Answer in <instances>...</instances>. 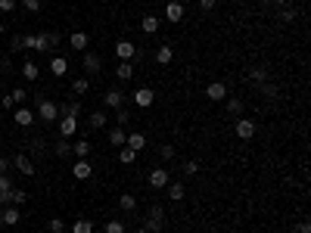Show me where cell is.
Returning <instances> with one entry per match:
<instances>
[{
  "instance_id": "obj_1",
  "label": "cell",
  "mask_w": 311,
  "mask_h": 233,
  "mask_svg": "<svg viewBox=\"0 0 311 233\" xmlns=\"http://www.w3.org/2000/svg\"><path fill=\"white\" fill-rule=\"evenodd\" d=\"M60 44V35L50 31V35H22V50H35V53H47Z\"/></svg>"
},
{
  "instance_id": "obj_2",
  "label": "cell",
  "mask_w": 311,
  "mask_h": 233,
  "mask_svg": "<svg viewBox=\"0 0 311 233\" xmlns=\"http://www.w3.org/2000/svg\"><path fill=\"white\" fill-rule=\"evenodd\" d=\"M146 230H149V233H162V230H165V212L159 209V205H153V209H149Z\"/></svg>"
},
{
  "instance_id": "obj_3",
  "label": "cell",
  "mask_w": 311,
  "mask_h": 233,
  "mask_svg": "<svg viewBox=\"0 0 311 233\" xmlns=\"http://www.w3.org/2000/svg\"><path fill=\"white\" fill-rule=\"evenodd\" d=\"M75 134H78V121H75V115H62V118H60V137L72 140Z\"/></svg>"
},
{
  "instance_id": "obj_4",
  "label": "cell",
  "mask_w": 311,
  "mask_h": 233,
  "mask_svg": "<svg viewBox=\"0 0 311 233\" xmlns=\"http://www.w3.org/2000/svg\"><path fill=\"white\" fill-rule=\"evenodd\" d=\"M233 131H237L240 140H252V137H255V121H252V118H237Z\"/></svg>"
},
{
  "instance_id": "obj_5",
  "label": "cell",
  "mask_w": 311,
  "mask_h": 233,
  "mask_svg": "<svg viewBox=\"0 0 311 233\" xmlns=\"http://www.w3.org/2000/svg\"><path fill=\"white\" fill-rule=\"evenodd\" d=\"M206 97L212 99V103H221V99H228V84H224V81H212V84L206 87Z\"/></svg>"
},
{
  "instance_id": "obj_6",
  "label": "cell",
  "mask_w": 311,
  "mask_h": 233,
  "mask_svg": "<svg viewBox=\"0 0 311 233\" xmlns=\"http://www.w3.org/2000/svg\"><path fill=\"white\" fill-rule=\"evenodd\" d=\"M38 115L44 118V124H47V121H56V115H60V106L50 103V99H41V103H38Z\"/></svg>"
},
{
  "instance_id": "obj_7",
  "label": "cell",
  "mask_w": 311,
  "mask_h": 233,
  "mask_svg": "<svg viewBox=\"0 0 311 233\" xmlns=\"http://www.w3.org/2000/svg\"><path fill=\"white\" fill-rule=\"evenodd\" d=\"M103 103L109 106V109H122V103H124V90H119V87H109L106 94H103Z\"/></svg>"
},
{
  "instance_id": "obj_8",
  "label": "cell",
  "mask_w": 311,
  "mask_h": 233,
  "mask_svg": "<svg viewBox=\"0 0 311 233\" xmlns=\"http://www.w3.org/2000/svg\"><path fill=\"white\" fill-rule=\"evenodd\" d=\"M19 221H22L19 209H16V205H3V212H0V224H3V227H16Z\"/></svg>"
},
{
  "instance_id": "obj_9",
  "label": "cell",
  "mask_w": 311,
  "mask_h": 233,
  "mask_svg": "<svg viewBox=\"0 0 311 233\" xmlns=\"http://www.w3.org/2000/svg\"><path fill=\"white\" fill-rule=\"evenodd\" d=\"M134 53H137V47H134L131 40H119V44H115V56H119V62H131Z\"/></svg>"
},
{
  "instance_id": "obj_10",
  "label": "cell",
  "mask_w": 311,
  "mask_h": 233,
  "mask_svg": "<svg viewBox=\"0 0 311 233\" xmlns=\"http://www.w3.org/2000/svg\"><path fill=\"white\" fill-rule=\"evenodd\" d=\"M149 187H153V190H165L168 187V168H153V171H149Z\"/></svg>"
},
{
  "instance_id": "obj_11",
  "label": "cell",
  "mask_w": 311,
  "mask_h": 233,
  "mask_svg": "<svg viewBox=\"0 0 311 233\" xmlns=\"http://www.w3.org/2000/svg\"><path fill=\"white\" fill-rule=\"evenodd\" d=\"M13 168L16 171H19V174H25V177H31V174H35L38 168H35V165H31V159H28V155H16V159H13Z\"/></svg>"
},
{
  "instance_id": "obj_12",
  "label": "cell",
  "mask_w": 311,
  "mask_h": 233,
  "mask_svg": "<svg viewBox=\"0 0 311 233\" xmlns=\"http://www.w3.org/2000/svg\"><path fill=\"white\" fill-rule=\"evenodd\" d=\"M153 99H156V94L149 87H140V90H134V103L140 106V109H149L153 106Z\"/></svg>"
},
{
  "instance_id": "obj_13",
  "label": "cell",
  "mask_w": 311,
  "mask_h": 233,
  "mask_svg": "<svg viewBox=\"0 0 311 233\" xmlns=\"http://www.w3.org/2000/svg\"><path fill=\"white\" fill-rule=\"evenodd\" d=\"M165 19H168V22H181V19H184V3H178V0H168V3H165Z\"/></svg>"
},
{
  "instance_id": "obj_14",
  "label": "cell",
  "mask_w": 311,
  "mask_h": 233,
  "mask_svg": "<svg viewBox=\"0 0 311 233\" xmlns=\"http://www.w3.org/2000/svg\"><path fill=\"white\" fill-rule=\"evenodd\" d=\"M72 174H75V177H78V180H87L90 174H94V165H90L87 159H78V162L72 165Z\"/></svg>"
},
{
  "instance_id": "obj_15",
  "label": "cell",
  "mask_w": 311,
  "mask_h": 233,
  "mask_svg": "<svg viewBox=\"0 0 311 233\" xmlns=\"http://www.w3.org/2000/svg\"><path fill=\"white\" fill-rule=\"evenodd\" d=\"M13 118H16V124H19V128H31V121H35V112H31V109H25V106H19Z\"/></svg>"
},
{
  "instance_id": "obj_16",
  "label": "cell",
  "mask_w": 311,
  "mask_h": 233,
  "mask_svg": "<svg viewBox=\"0 0 311 233\" xmlns=\"http://www.w3.org/2000/svg\"><path fill=\"white\" fill-rule=\"evenodd\" d=\"M87 44H90V38L84 35V31H75V35L69 38V47H72V50H81V53L87 50Z\"/></svg>"
},
{
  "instance_id": "obj_17",
  "label": "cell",
  "mask_w": 311,
  "mask_h": 233,
  "mask_svg": "<svg viewBox=\"0 0 311 233\" xmlns=\"http://www.w3.org/2000/svg\"><path fill=\"white\" fill-rule=\"evenodd\" d=\"M65 72H69V62H65V56H53V62H50V75L62 78Z\"/></svg>"
},
{
  "instance_id": "obj_18",
  "label": "cell",
  "mask_w": 311,
  "mask_h": 233,
  "mask_svg": "<svg viewBox=\"0 0 311 233\" xmlns=\"http://www.w3.org/2000/svg\"><path fill=\"white\" fill-rule=\"evenodd\" d=\"M124 146H128V149H134V153H140V149L146 146V137L134 131V134H128V140H124Z\"/></svg>"
},
{
  "instance_id": "obj_19",
  "label": "cell",
  "mask_w": 311,
  "mask_h": 233,
  "mask_svg": "<svg viewBox=\"0 0 311 233\" xmlns=\"http://www.w3.org/2000/svg\"><path fill=\"white\" fill-rule=\"evenodd\" d=\"M124 140H128V131H124V128H112V131H109V143H112V146H124Z\"/></svg>"
},
{
  "instance_id": "obj_20",
  "label": "cell",
  "mask_w": 311,
  "mask_h": 233,
  "mask_svg": "<svg viewBox=\"0 0 311 233\" xmlns=\"http://www.w3.org/2000/svg\"><path fill=\"white\" fill-rule=\"evenodd\" d=\"M171 59H174V50L168 47V44H162V47L156 50V62H159V65H168Z\"/></svg>"
},
{
  "instance_id": "obj_21",
  "label": "cell",
  "mask_w": 311,
  "mask_h": 233,
  "mask_svg": "<svg viewBox=\"0 0 311 233\" xmlns=\"http://www.w3.org/2000/svg\"><path fill=\"white\" fill-rule=\"evenodd\" d=\"M72 153L78 155V159H87V155H90V140H75V143H72Z\"/></svg>"
},
{
  "instance_id": "obj_22",
  "label": "cell",
  "mask_w": 311,
  "mask_h": 233,
  "mask_svg": "<svg viewBox=\"0 0 311 233\" xmlns=\"http://www.w3.org/2000/svg\"><path fill=\"white\" fill-rule=\"evenodd\" d=\"M249 81H255V84H268V69H265V65L249 69Z\"/></svg>"
},
{
  "instance_id": "obj_23",
  "label": "cell",
  "mask_w": 311,
  "mask_h": 233,
  "mask_svg": "<svg viewBox=\"0 0 311 233\" xmlns=\"http://www.w3.org/2000/svg\"><path fill=\"white\" fill-rule=\"evenodd\" d=\"M6 199H10V205H16V209H19L25 199H28V193H25V190H19V187H13L10 193H6Z\"/></svg>"
},
{
  "instance_id": "obj_24",
  "label": "cell",
  "mask_w": 311,
  "mask_h": 233,
  "mask_svg": "<svg viewBox=\"0 0 311 233\" xmlns=\"http://www.w3.org/2000/svg\"><path fill=\"white\" fill-rule=\"evenodd\" d=\"M119 209H122V212H128V214H131L134 209H137V199H134L131 193H122V196H119Z\"/></svg>"
},
{
  "instance_id": "obj_25",
  "label": "cell",
  "mask_w": 311,
  "mask_h": 233,
  "mask_svg": "<svg viewBox=\"0 0 311 233\" xmlns=\"http://www.w3.org/2000/svg\"><path fill=\"white\" fill-rule=\"evenodd\" d=\"M72 233H94V221H90V218H78L72 224Z\"/></svg>"
},
{
  "instance_id": "obj_26",
  "label": "cell",
  "mask_w": 311,
  "mask_h": 233,
  "mask_svg": "<svg viewBox=\"0 0 311 233\" xmlns=\"http://www.w3.org/2000/svg\"><path fill=\"white\" fill-rule=\"evenodd\" d=\"M84 69H87L90 75H100V56H94V53H84Z\"/></svg>"
},
{
  "instance_id": "obj_27",
  "label": "cell",
  "mask_w": 311,
  "mask_h": 233,
  "mask_svg": "<svg viewBox=\"0 0 311 233\" xmlns=\"http://www.w3.org/2000/svg\"><path fill=\"white\" fill-rule=\"evenodd\" d=\"M38 75H41V69L35 62H22V78L25 81H38Z\"/></svg>"
},
{
  "instance_id": "obj_28",
  "label": "cell",
  "mask_w": 311,
  "mask_h": 233,
  "mask_svg": "<svg viewBox=\"0 0 311 233\" xmlns=\"http://www.w3.org/2000/svg\"><path fill=\"white\" fill-rule=\"evenodd\" d=\"M184 196H187V190H184V184H168V199H171V202H181Z\"/></svg>"
},
{
  "instance_id": "obj_29",
  "label": "cell",
  "mask_w": 311,
  "mask_h": 233,
  "mask_svg": "<svg viewBox=\"0 0 311 233\" xmlns=\"http://www.w3.org/2000/svg\"><path fill=\"white\" fill-rule=\"evenodd\" d=\"M87 121H90V128H106V121H109V118H106V112H103V109H97V112H90V118H87Z\"/></svg>"
},
{
  "instance_id": "obj_30",
  "label": "cell",
  "mask_w": 311,
  "mask_h": 233,
  "mask_svg": "<svg viewBox=\"0 0 311 233\" xmlns=\"http://www.w3.org/2000/svg\"><path fill=\"white\" fill-rule=\"evenodd\" d=\"M159 31V16H144V35H156Z\"/></svg>"
},
{
  "instance_id": "obj_31",
  "label": "cell",
  "mask_w": 311,
  "mask_h": 233,
  "mask_svg": "<svg viewBox=\"0 0 311 233\" xmlns=\"http://www.w3.org/2000/svg\"><path fill=\"white\" fill-rule=\"evenodd\" d=\"M115 72H119L122 81H131V78H134V65H131V62H119V69H115Z\"/></svg>"
},
{
  "instance_id": "obj_32",
  "label": "cell",
  "mask_w": 311,
  "mask_h": 233,
  "mask_svg": "<svg viewBox=\"0 0 311 233\" xmlns=\"http://www.w3.org/2000/svg\"><path fill=\"white\" fill-rule=\"evenodd\" d=\"M119 159H122L124 165H134V162H137V153L128 149V146H122V149H119Z\"/></svg>"
},
{
  "instance_id": "obj_33",
  "label": "cell",
  "mask_w": 311,
  "mask_h": 233,
  "mask_svg": "<svg viewBox=\"0 0 311 233\" xmlns=\"http://www.w3.org/2000/svg\"><path fill=\"white\" fill-rule=\"evenodd\" d=\"M72 90H75L78 97H84V94L90 90V81H87V78H78V81H72Z\"/></svg>"
},
{
  "instance_id": "obj_34",
  "label": "cell",
  "mask_w": 311,
  "mask_h": 233,
  "mask_svg": "<svg viewBox=\"0 0 311 233\" xmlns=\"http://www.w3.org/2000/svg\"><path fill=\"white\" fill-rule=\"evenodd\" d=\"M10 97H13V103H25V99H28V90H25V87H16V90H10Z\"/></svg>"
},
{
  "instance_id": "obj_35",
  "label": "cell",
  "mask_w": 311,
  "mask_h": 233,
  "mask_svg": "<svg viewBox=\"0 0 311 233\" xmlns=\"http://www.w3.org/2000/svg\"><path fill=\"white\" fill-rule=\"evenodd\" d=\"M69 227H65V221L62 218H50V233H65Z\"/></svg>"
},
{
  "instance_id": "obj_36",
  "label": "cell",
  "mask_w": 311,
  "mask_h": 233,
  "mask_svg": "<svg viewBox=\"0 0 311 233\" xmlns=\"http://www.w3.org/2000/svg\"><path fill=\"white\" fill-rule=\"evenodd\" d=\"M69 153H72V143H69V140H60V143H56V155H60V159H65Z\"/></svg>"
},
{
  "instance_id": "obj_37",
  "label": "cell",
  "mask_w": 311,
  "mask_h": 233,
  "mask_svg": "<svg viewBox=\"0 0 311 233\" xmlns=\"http://www.w3.org/2000/svg\"><path fill=\"white\" fill-rule=\"evenodd\" d=\"M228 109H230L233 115H240V112H243V99H240V97H230V99H228Z\"/></svg>"
},
{
  "instance_id": "obj_38",
  "label": "cell",
  "mask_w": 311,
  "mask_h": 233,
  "mask_svg": "<svg viewBox=\"0 0 311 233\" xmlns=\"http://www.w3.org/2000/svg\"><path fill=\"white\" fill-rule=\"evenodd\" d=\"M159 155H162V159H165V162H171V159H174V146H171V143H165V146H159Z\"/></svg>"
},
{
  "instance_id": "obj_39",
  "label": "cell",
  "mask_w": 311,
  "mask_h": 233,
  "mask_svg": "<svg viewBox=\"0 0 311 233\" xmlns=\"http://www.w3.org/2000/svg\"><path fill=\"white\" fill-rule=\"evenodd\" d=\"M184 174H187V177H193V174H199V162H196V159H190L187 165H184Z\"/></svg>"
},
{
  "instance_id": "obj_40",
  "label": "cell",
  "mask_w": 311,
  "mask_h": 233,
  "mask_svg": "<svg viewBox=\"0 0 311 233\" xmlns=\"http://www.w3.org/2000/svg\"><path fill=\"white\" fill-rule=\"evenodd\" d=\"M13 190V180H10V174H0V193H10Z\"/></svg>"
},
{
  "instance_id": "obj_41",
  "label": "cell",
  "mask_w": 311,
  "mask_h": 233,
  "mask_svg": "<svg viewBox=\"0 0 311 233\" xmlns=\"http://www.w3.org/2000/svg\"><path fill=\"white\" fill-rule=\"evenodd\" d=\"M296 19V10H290V6H280V22H292Z\"/></svg>"
},
{
  "instance_id": "obj_42",
  "label": "cell",
  "mask_w": 311,
  "mask_h": 233,
  "mask_svg": "<svg viewBox=\"0 0 311 233\" xmlns=\"http://www.w3.org/2000/svg\"><path fill=\"white\" fill-rule=\"evenodd\" d=\"M81 112V103L75 99V103H65V109H62V115H78Z\"/></svg>"
},
{
  "instance_id": "obj_43",
  "label": "cell",
  "mask_w": 311,
  "mask_h": 233,
  "mask_svg": "<svg viewBox=\"0 0 311 233\" xmlns=\"http://www.w3.org/2000/svg\"><path fill=\"white\" fill-rule=\"evenodd\" d=\"M106 233H124V224L122 221H109L106 224Z\"/></svg>"
},
{
  "instance_id": "obj_44",
  "label": "cell",
  "mask_w": 311,
  "mask_h": 233,
  "mask_svg": "<svg viewBox=\"0 0 311 233\" xmlns=\"http://www.w3.org/2000/svg\"><path fill=\"white\" fill-rule=\"evenodd\" d=\"M22 6H25L28 13H38V10H41V0H22Z\"/></svg>"
},
{
  "instance_id": "obj_45",
  "label": "cell",
  "mask_w": 311,
  "mask_h": 233,
  "mask_svg": "<svg viewBox=\"0 0 311 233\" xmlns=\"http://www.w3.org/2000/svg\"><path fill=\"white\" fill-rule=\"evenodd\" d=\"M115 121H119V128H122V124H128V121H131V115L124 112V109H119V115H115Z\"/></svg>"
},
{
  "instance_id": "obj_46",
  "label": "cell",
  "mask_w": 311,
  "mask_h": 233,
  "mask_svg": "<svg viewBox=\"0 0 311 233\" xmlns=\"http://www.w3.org/2000/svg\"><path fill=\"white\" fill-rule=\"evenodd\" d=\"M0 10H3V13H13V10H16V0H0Z\"/></svg>"
},
{
  "instance_id": "obj_47",
  "label": "cell",
  "mask_w": 311,
  "mask_h": 233,
  "mask_svg": "<svg viewBox=\"0 0 311 233\" xmlns=\"http://www.w3.org/2000/svg\"><path fill=\"white\" fill-rule=\"evenodd\" d=\"M199 6H203V10H206V13H212V10H215V6H218V0H199Z\"/></svg>"
},
{
  "instance_id": "obj_48",
  "label": "cell",
  "mask_w": 311,
  "mask_h": 233,
  "mask_svg": "<svg viewBox=\"0 0 311 233\" xmlns=\"http://www.w3.org/2000/svg\"><path fill=\"white\" fill-rule=\"evenodd\" d=\"M262 94L265 97H277V84H262Z\"/></svg>"
},
{
  "instance_id": "obj_49",
  "label": "cell",
  "mask_w": 311,
  "mask_h": 233,
  "mask_svg": "<svg viewBox=\"0 0 311 233\" xmlns=\"http://www.w3.org/2000/svg\"><path fill=\"white\" fill-rule=\"evenodd\" d=\"M10 50H13V53H19V50H22V35L13 38V47H10Z\"/></svg>"
},
{
  "instance_id": "obj_50",
  "label": "cell",
  "mask_w": 311,
  "mask_h": 233,
  "mask_svg": "<svg viewBox=\"0 0 311 233\" xmlns=\"http://www.w3.org/2000/svg\"><path fill=\"white\" fill-rule=\"evenodd\" d=\"M0 103H3V109H13V106H16V103H13V97H10V94H6L3 99H0Z\"/></svg>"
},
{
  "instance_id": "obj_51",
  "label": "cell",
  "mask_w": 311,
  "mask_h": 233,
  "mask_svg": "<svg viewBox=\"0 0 311 233\" xmlns=\"http://www.w3.org/2000/svg\"><path fill=\"white\" fill-rule=\"evenodd\" d=\"M6 171H10V162H6L3 155H0V174H6Z\"/></svg>"
},
{
  "instance_id": "obj_52",
  "label": "cell",
  "mask_w": 311,
  "mask_h": 233,
  "mask_svg": "<svg viewBox=\"0 0 311 233\" xmlns=\"http://www.w3.org/2000/svg\"><path fill=\"white\" fill-rule=\"evenodd\" d=\"M299 233H311V224H308V221H302V224H299Z\"/></svg>"
},
{
  "instance_id": "obj_53",
  "label": "cell",
  "mask_w": 311,
  "mask_h": 233,
  "mask_svg": "<svg viewBox=\"0 0 311 233\" xmlns=\"http://www.w3.org/2000/svg\"><path fill=\"white\" fill-rule=\"evenodd\" d=\"M3 205H10V199H6V193H0V209H3Z\"/></svg>"
},
{
  "instance_id": "obj_54",
  "label": "cell",
  "mask_w": 311,
  "mask_h": 233,
  "mask_svg": "<svg viewBox=\"0 0 311 233\" xmlns=\"http://www.w3.org/2000/svg\"><path fill=\"white\" fill-rule=\"evenodd\" d=\"M271 3H277V6H287V3H290V0H271Z\"/></svg>"
},
{
  "instance_id": "obj_55",
  "label": "cell",
  "mask_w": 311,
  "mask_h": 233,
  "mask_svg": "<svg viewBox=\"0 0 311 233\" xmlns=\"http://www.w3.org/2000/svg\"><path fill=\"white\" fill-rule=\"evenodd\" d=\"M3 31H6V28H3V22H0V38H3Z\"/></svg>"
},
{
  "instance_id": "obj_56",
  "label": "cell",
  "mask_w": 311,
  "mask_h": 233,
  "mask_svg": "<svg viewBox=\"0 0 311 233\" xmlns=\"http://www.w3.org/2000/svg\"><path fill=\"white\" fill-rule=\"evenodd\" d=\"M137 233H149V230H146V227H140V230H137Z\"/></svg>"
},
{
  "instance_id": "obj_57",
  "label": "cell",
  "mask_w": 311,
  "mask_h": 233,
  "mask_svg": "<svg viewBox=\"0 0 311 233\" xmlns=\"http://www.w3.org/2000/svg\"><path fill=\"white\" fill-rule=\"evenodd\" d=\"M0 227H3V224H0Z\"/></svg>"
}]
</instances>
